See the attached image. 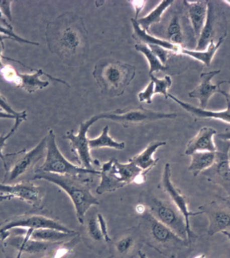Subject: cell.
<instances>
[{"instance_id": "cell-1", "label": "cell", "mask_w": 230, "mask_h": 258, "mask_svg": "<svg viewBox=\"0 0 230 258\" xmlns=\"http://www.w3.org/2000/svg\"><path fill=\"white\" fill-rule=\"evenodd\" d=\"M45 37L51 53L67 64L78 66L88 56V32L78 15L65 13L47 24Z\"/></svg>"}, {"instance_id": "cell-2", "label": "cell", "mask_w": 230, "mask_h": 258, "mask_svg": "<svg viewBox=\"0 0 230 258\" xmlns=\"http://www.w3.org/2000/svg\"><path fill=\"white\" fill-rule=\"evenodd\" d=\"M31 180H46L64 190L74 206L77 219L81 224L84 223L85 216L89 209L100 204L91 192L88 182L84 181L80 176L48 173L37 169Z\"/></svg>"}, {"instance_id": "cell-3", "label": "cell", "mask_w": 230, "mask_h": 258, "mask_svg": "<svg viewBox=\"0 0 230 258\" xmlns=\"http://www.w3.org/2000/svg\"><path fill=\"white\" fill-rule=\"evenodd\" d=\"M93 77L103 95L115 98L124 94L136 75V67L111 58H104L95 65Z\"/></svg>"}, {"instance_id": "cell-4", "label": "cell", "mask_w": 230, "mask_h": 258, "mask_svg": "<svg viewBox=\"0 0 230 258\" xmlns=\"http://www.w3.org/2000/svg\"><path fill=\"white\" fill-rule=\"evenodd\" d=\"M142 215L140 226L148 239V245L169 258H179L190 247L189 241L182 239L172 230L146 211Z\"/></svg>"}, {"instance_id": "cell-5", "label": "cell", "mask_w": 230, "mask_h": 258, "mask_svg": "<svg viewBox=\"0 0 230 258\" xmlns=\"http://www.w3.org/2000/svg\"><path fill=\"white\" fill-rule=\"evenodd\" d=\"M140 201L153 217L169 228L178 237L188 241L185 219L170 200H162L147 191L142 192Z\"/></svg>"}, {"instance_id": "cell-6", "label": "cell", "mask_w": 230, "mask_h": 258, "mask_svg": "<svg viewBox=\"0 0 230 258\" xmlns=\"http://www.w3.org/2000/svg\"><path fill=\"white\" fill-rule=\"evenodd\" d=\"M47 138V152L45 161L38 170L48 173L80 176L86 174H100V171L89 170L75 165L65 158L56 143V136L52 129H49Z\"/></svg>"}, {"instance_id": "cell-7", "label": "cell", "mask_w": 230, "mask_h": 258, "mask_svg": "<svg viewBox=\"0 0 230 258\" xmlns=\"http://www.w3.org/2000/svg\"><path fill=\"white\" fill-rule=\"evenodd\" d=\"M16 229H53L65 233H74L76 231L57 220L41 214L27 213L15 216L0 224V241H5L9 237L10 232Z\"/></svg>"}, {"instance_id": "cell-8", "label": "cell", "mask_w": 230, "mask_h": 258, "mask_svg": "<svg viewBox=\"0 0 230 258\" xmlns=\"http://www.w3.org/2000/svg\"><path fill=\"white\" fill-rule=\"evenodd\" d=\"M95 116L98 120L106 119L118 122L123 126L128 128L132 125L146 124L164 119H174L177 117V114L175 113L154 112L144 108L143 106H139L100 113L98 115H95Z\"/></svg>"}, {"instance_id": "cell-9", "label": "cell", "mask_w": 230, "mask_h": 258, "mask_svg": "<svg viewBox=\"0 0 230 258\" xmlns=\"http://www.w3.org/2000/svg\"><path fill=\"white\" fill-rule=\"evenodd\" d=\"M46 152L47 138L45 137L37 146L29 152L24 150L15 153L17 160L13 166L6 172L3 183L15 182L24 174L31 171L39 161L45 158Z\"/></svg>"}, {"instance_id": "cell-10", "label": "cell", "mask_w": 230, "mask_h": 258, "mask_svg": "<svg viewBox=\"0 0 230 258\" xmlns=\"http://www.w3.org/2000/svg\"><path fill=\"white\" fill-rule=\"evenodd\" d=\"M98 121L96 116L81 122L78 134L75 135L73 129L65 133L63 138L68 140L70 143L71 152L77 157L80 166L89 170H95L93 164V160L90 154V148L89 146V138L87 136L89 128L95 122Z\"/></svg>"}, {"instance_id": "cell-11", "label": "cell", "mask_w": 230, "mask_h": 258, "mask_svg": "<svg viewBox=\"0 0 230 258\" xmlns=\"http://www.w3.org/2000/svg\"><path fill=\"white\" fill-rule=\"evenodd\" d=\"M216 148L215 162L203 173L209 181L222 186L230 197V143L220 140V145L216 146Z\"/></svg>"}, {"instance_id": "cell-12", "label": "cell", "mask_w": 230, "mask_h": 258, "mask_svg": "<svg viewBox=\"0 0 230 258\" xmlns=\"http://www.w3.org/2000/svg\"><path fill=\"white\" fill-rule=\"evenodd\" d=\"M161 186L164 192L169 197L172 203L178 208V210L183 215L184 219H185L186 228H187L188 240L190 243H192L193 240H195V238L197 237V236L193 233V231H192L191 228H190V218L191 216L202 214L203 212L201 211L197 212L190 211L189 208H188V202L185 196L174 185L172 181L171 168H170L169 163H166L164 166L161 180Z\"/></svg>"}, {"instance_id": "cell-13", "label": "cell", "mask_w": 230, "mask_h": 258, "mask_svg": "<svg viewBox=\"0 0 230 258\" xmlns=\"http://www.w3.org/2000/svg\"><path fill=\"white\" fill-rule=\"evenodd\" d=\"M0 194L11 196L22 200L34 208H39L42 205L44 189L42 186L33 182L22 181L15 184L0 183Z\"/></svg>"}, {"instance_id": "cell-14", "label": "cell", "mask_w": 230, "mask_h": 258, "mask_svg": "<svg viewBox=\"0 0 230 258\" xmlns=\"http://www.w3.org/2000/svg\"><path fill=\"white\" fill-rule=\"evenodd\" d=\"M25 230V231L19 232L17 233H11V235L5 241L6 244L17 249L19 252L33 255L43 253L51 247H56L64 243H49L32 239L31 235L33 230Z\"/></svg>"}, {"instance_id": "cell-15", "label": "cell", "mask_w": 230, "mask_h": 258, "mask_svg": "<svg viewBox=\"0 0 230 258\" xmlns=\"http://www.w3.org/2000/svg\"><path fill=\"white\" fill-rule=\"evenodd\" d=\"M220 206L212 202L207 205L200 206V211L206 214L209 220L208 234L213 236L223 231L230 232V207Z\"/></svg>"}, {"instance_id": "cell-16", "label": "cell", "mask_w": 230, "mask_h": 258, "mask_svg": "<svg viewBox=\"0 0 230 258\" xmlns=\"http://www.w3.org/2000/svg\"><path fill=\"white\" fill-rule=\"evenodd\" d=\"M221 73L220 70L210 71V72L202 73L200 76V83L193 89L188 93L190 98L197 99L200 102V108L205 110L210 99L215 93H219L221 90V85L223 83H227V81H220L217 84L213 85L211 83V79L216 75Z\"/></svg>"}, {"instance_id": "cell-17", "label": "cell", "mask_w": 230, "mask_h": 258, "mask_svg": "<svg viewBox=\"0 0 230 258\" xmlns=\"http://www.w3.org/2000/svg\"><path fill=\"white\" fill-rule=\"evenodd\" d=\"M114 158L110 159L105 162L101 167L100 174V181L97 186L96 191L99 195L106 192L116 191L127 186L117 173L114 165Z\"/></svg>"}, {"instance_id": "cell-18", "label": "cell", "mask_w": 230, "mask_h": 258, "mask_svg": "<svg viewBox=\"0 0 230 258\" xmlns=\"http://www.w3.org/2000/svg\"><path fill=\"white\" fill-rule=\"evenodd\" d=\"M217 132L211 127L205 126L189 142L185 150L186 156H191L196 152H215L217 150L213 141Z\"/></svg>"}, {"instance_id": "cell-19", "label": "cell", "mask_w": 230, "mask_h": 258, "mask_svg": "<svg viewBox=\"0 0 230 258\" xmlns=\"http://www.w3.org/2000/svg\"><path fill=\"white\" fill-rule=\"evenodd\" d=\"M43 75H46L49 79H52L53 81H57V82L63 83V84L69 86L68 84L64 81L54 78V77L46 74L42 69L35 70V72L31 73V74H28V73L24 74V73L18 72L17 84L16 86L20 87V88L23 89L30 93L46 88L47 87L49 86V82L47 81L41 80L40 78Z\"/></svg>"}, {"instance_id": "cell-20", "label": "cell", "mask_w": 230, "mask_h": 258, "mask_svg": "<svg viewBox=\"0 0 230 258\" xmlns=\"http://www.w3.org/2000/svg\"><path fill=\"white\" fill-rule=\"evenodd\" d=\"M183 3L187 10L195 38L198 40L207 19L208 1H183Z\"/></svg>"}, {"instance_id": "cell-21", "label": "cell", "mask_w": 230, "mask_h": 258, "mask_svg": "<svg viewBox=\"0 0 230 258\" xmlns=\"http://www.w3.org/2000/svg\"><path fill=\"white\" fill-rule=\"evenodd\" d=\"M168 98L171 99L176 104L181 106L184 110L187 111L190 114L195 118L201 119V118H213L217 119L223 121V122L230 123V100L227 98H225L226 102H227V109L221 111H212L203 110L200 108H197L193 106V105L188 104L180 100L179 99L174 96L173 95L168 93Z\"/></svg>"}, {"instance_id": "cell-22", "label": "cell", "mask_w": 230, "mask_h": 258, "mask_svg": "<svg viewBox=\"0 0 230 258\" xmlns=\"http://www.w3.org/2000/svg\"><path fill=\"white\" fill-rule=\"evenodd\" d=\"M131 22H132L133 29H134L132 37L137 42H139L138 43L147 45H157V46L167 49L170 52L176 53V54H180V51L183 48V47L173 44L169 41L158 38V37L149 34L148 32L144 31L140 27L136 19H131Z\"/></svg>"}, {"instance_id": "cell-23", "label": "cell", "mask_w": 230, "mask_h": 258, "mask_svg": "<svg viewBox=\"0 0 230 258\" xmlns=\"http://www.w3.org/2000/svg\"><path fill=\"white\" fill-rule=\"evenodd\" d=\"M214 2L208 1L207 19L201 35L197 40L195 50H205L211 41L214 40L215 34L216 16L215 7Z\"/></svg>"}, {"instance_id": "cell-24", "label": "cell", "mask_w": 230, "mask_h": 258, "mask_svg": "<svg viewBox=\"0 0 230 258\" xmlns=\"http://www.w3.org/2000/svg\"><path fill=\"white\" fill-rule=\"evenodd\" d=\"M164 142H154L151 143L140 154L130 159V161L134 162L143 171H150L157 163L158 159H154V156L158 149L166 146Z\"/></svg>"}, {"instance_id": "cell-25", "label": "cell", "mask_w": 230, "mask_h": 258, "mask_svg": "<svg viewBox=\"0 0 230 258\" xmlns=\"http://www.w3.org/2000/svg\"><path fill=\"white\" fill-rule=\"evenodd\" d=\"M227 36V31L224 33L219 39L217 42L215 43L214 40L210 42L208 45L207 49L203 51L191 50L186 48H182L180 51V54L187 55V56L193 57V58L197 59L203 62L204 64L207 67H210L212 60H213L214 55L221 45L223 44L224 41Z\"/></svg>"}, {"instance_id": "cell-26", "label": "cell", "mask_w": 230, "mask_h": 258, "mask_svg": "<svg viewBox=\"0 0 230 258\" xmlns=\"http://www.w3.org/2000/svg\"><path fill=\"white\" fill-rule=\"evenodd\" d=\"M188 170L194 176H197L211 168L216 158L215 152H196L192 154Z\"/></svg>"}, {"instance_id": "cell-27", "label": "cell", "mask_w": 230, "mask_h": 258, "mask_svg": "<svg viewBox=\"0 0 230 258\" xmlns=\"http://www.w3.org/2000/svg\"><path fill=\"white\" fill-rule=\"evenodd\" d=\"M78 233H68L53 229H39L33 231L31 233L32 239L49 243H62L73 237H76Z\"/></svg>"}, {"instance_id": "cell-28", "label": "cell", "mask_w": 230, "mask_h": 258, "mask_svg": "<svg viewBox=\"0 0 230 258\" xmlns=\"http://www.w3.org/2000/svg\"><path fill=\"white\" fill-rule=\"evenodd\" d=\"M173 3V0H164V1L160 2L159 5L156 6L150 13L145 17L137 20L138 25L144 31L148 32L152 26L160 23L162 15L168 8L171 7Z\"/></svg>"}, {"instance_id": "cell-29", "label": "cell", "mask_w": 230, "mask_h": 258, "mask_svg": "<svg viewBox=\"0 0 230 258\" xmlns=\"http://www.w3.org/2000/svg\"><path fill=\"white\" fill-rule=\"evenodd\" d=\"M108 125L102 128V133L98 137L94 139H89V146L90 150L108 148L117 150H123L126 148V143L119 142L111 138L109 135Z\"/></svg>"}, {"instance_id": "cell-30", "label": "cell", "mask_w": 230, "mask_h": 258, "mask_svg": "<svg viewBox=\"0 0 230 258\" xmlns=\"http://www.w3.org/2000/svg\"><path fill=\"white\" fill-rule=\"evenodd\" d=\"M135 48L137 51H140L142 54H144V56L146 57L147 60L148 61L149 66H150L149 75H154V73L160 72V71L165 72L168 70V67L160 61L157 56L151 50L148 45L137 43L135 45Z\"/></svg>"}, {"instance_id": "cell-31", "label": "cell", "mask_w": 230, "mask_h": 258, "mask_svg": "<svg viewBox=\"0 0 230 258\" xmlns=\"http://www.w3.org/2000/svg\"><path fill=\"white\" fill-rule=\"evenodd\" d=\"M167 36L168 41L170 42L182 47L183 35H182L180 18L178 15H174L170 21L167 28Z\"/></svg>"}, {"instance_id": "cell-32", "label": "cell", "mask_w": 230, "mask_h": 258, "mask_svg": "<svg viewBox=\"0 0 230 258\" xmlns=\"http://www.w3.org/2000/svg\"><path fill=\"white\" fill-rule=\"evenodd\" d=\"M27 113L26 111H24L23 114L21 115V116H18L17 118L15 119V124H14L13 126L12 127L11 131L8 134H3L0 135V159L3 160L4 166H5V168L6 170V172L8 170V164L7 163V160H6V155L3 154V150L7 145V142L9 140L10 138H11L12 136L15 134V133L17 132V129L19 128L20 125L21 124V123L27 120Z\"/></svg>"}, {"instance_id": "cell-33", "label": "cell", "mask_w": 230, "mask_h": 258, "mask_svg": "<svg viewBox=\"0 0 230 258\" xmlns=\"http://www.w3.org/2000/svg\"><path fill=\"white\" fill-rule=\"evenodd\" d=\"M149 76L154 83V93L162 95L164 98L168 99V95L169 93H168V90L171 87L172 83L171 77L169 75H166L164 78L159 79L154 75H150Z\"/></svg>"}, {"instance_id": "cell-34", "label": "cell", "mask_w": 230, "mask_h": 258, "mask_svg": "<svg viewBox=\"0 0 230 258\" xmlns=\"http://www.w3.org/2000/svg\"><path fill=\"white\" fill-rule=\"evenodd\" d=\"M87 229L89 236L96 241H104L102 233H101L100 227L96 216H91L87 222Z\"/></svg>"}, {"instance_id": "cell-35", "label": "cell", "mask_w": 230, "mask_h": 258, "mask_svg": "<svg viewBox=\"0 0 230 258\" xmlns=\"http://www.w3.org/2000/svg\"><path fill=\"white\" fill-rule=\"evenodd\" d=\"M0 34L6 35V36L9 37L11 38L12 40L16 41L17 42L20 43H26V44L39 45V43L37 42H34L28 40L23 37H20L19 35L16 34L14 32L13 27L12 26H6L3 23H0Z\"/></svg>"}, {"instance_id": "cell-36", "label": "cell", "mask_w": 230, "mask_h": 258, "mask_svg": "<svg viewBox=\"0 0 230 258\" xmlns=\"http://www.w3.org/2000/svg\"><path fill=\"white\" fill-rule=\"evenodd\" d=\"M134 244V238L132 236H126L122 238L116 244L117 251L122 255H125L130 251Z\"/></svg>"}, {"instance_id": "cell-37", "label": "cell", "mask_w": 230, "mask_h": 258, "mask_svg": "<svg viewBox=\"0 0 230 258\" xmlns=\"http://www.w3.org/2000/svg\"><path fill=\"white\" fill-rule=\"evenodd\" d=\"M154 93V85L152 81L147 85L144 90L138 93V100L140 102H146L151 104L152 103V98Z\"/></svg>"}, {"instance_id": "cell-38", "label": "cell", "mask_w": 230, "mask_h": 258, "mask_svg": "<svg viewBox=\"0 0 230 258\" xmlns=\"http://www.w3.org/2000/svg\"><path fill=\"white\" fill-rule=\"evenodd\" d=\"M148 46L150 47L151 50L157 56L160 61L164 65H165L166 63L167 62L170 51L167 50V49L162 48L161 47L157 46V45H148Z\"/></svg>"}, {"instance_id": "cell-39", "label": "cell", "mask_w": 230, "mask_h": 258, "mask_svg": "<svg viewBox=\"0 0 230 258\" xmlns=\"http://www.w3.org/2000/svg\"><path fill=\"white\" fill-rule=\"evenodd\" d=\"M96 218L104 241L108 243V242L111 241V238L108 234V227H107L106 220H105L104 216L100 213L97 214Z\"/></svg>"}, {"instance_id": "cell-40", "label": "cell", "mask_w": 230, "mask_h": 258, "mask_svg": "<svg viewBox=\"0 0 230 258\" xmlns=\"http://www.w3.org/2000/svg\"><path fill=\"white\" fill-rule=\"evenodd\" d=\"M13 1L0 0V11L9 21H12L11 5Z\"/></svg>"}, {"instance_id": "cell-41", "label": "cell", "mask_w": 230, "mask_h": 258, "mask_svg": "<svg viewBox=\"0 0 230 258\" xmlns=\"http://www.w3.org/2000/svg\"><path fill=\"white\" fill-rule=\"evenodd\" d=\"M0 108L3 109L6 112L15 115V116H20V115L22 114V112H16V111L12 108L11 105H9V103H8L7 99H6L1 93H0Z\"/></svg>"}, {"instance_id": "cell-42", "label": "cell", "mask_w": 230, "mask_h": 258, "mask_svg": "<svg viewBox=\"0 0 230 258\" xmlns=\"http://www.w3.org/2000/svg\"><path fill=\"white\" fill-rule=\"evenodd\" d=\"M130 3L134 7L135 11H136V18L135 19L137 20L139 15L146 5V1H130Z\"/></svg>"}, {"instance_id": "cell-43", "label": "cell", "mask_w": 230, "mask_h": 258, "mask_svg": "<svg viewBox=\"0 0 230 258\" xmlns=\"http://www.w3.org/2000/svg\"><path fill=\"white\" fill-rule=\"evenodd\" d=\"M217 138L219 140L230 142V131H226L225 132L217 135Z\"/></svg>"}, {"instance_id": "cell-44", "label": "cell", "mask_w": 230, "mask_h": 258, "mask_svg": "<svg viewBox=\"0 0 230 258\" xmlns=\"http://www.w3.org/2000/svg\"><path fill=\"white\" fill-rule=\"evenodd\" d=\"M23 112H22L21 115L23 114ZM21 115H20V116H21ZM18 116H15V115L9 114V113L0 110V119H13V120H15Z\"/></svg>"}, {"instance_id": "cell-45", "label": "cell", "mask_w": 230, "mask_h": 258, "mask_svg": "<svg viewBox=\"0 0 230 258\" xmlns=\"http://www.w3.org/2000/svg\"><path fill=\"white\" fill-rule=\"evenodd\" d=\"M5 45L4 42L0 43V70L4 68L5 65L3 64V61H2V58H3V51L5 49Z\"/></svg>"}, {"instance_id": "cell-46", "label": "cell", "mask_w": 230, "mask_h": 258, "mask_svg": "<svg viewBox=\"0 0 230 258\" xmlns=\"http://www.w3.org/2000/svg\"><path fill=\"white\" fill-rule=\"evenodd\" d=\"M13 198V196H4L0 194V202L8 201V200H11Z\"/></svg>"}, {"instance_id": "cell-47", "label": "cell", "mask_w": 230, "mask_h": 258, "mask_svg": "<svg viewBox=\"0 0 230 258\" xmlns=\"http://www.w3.org/2000/svg\"><path fill=\"white\" fill-rule=\"evenodd\" d=\"M227 83L229 84L230 87V80L227 81ZM219 93H221V94L223 95V96L225 97V98H227L229 99V100H230V93L226 92V91L222 90V89H221V90H220L219 91Z\"/></svg>"}, {"instance_id": "cell-48", "label": "cell", "mask_w": 230, "mask_h": 258, "mask_svg": "<svg viewBox=\"0 0 230 258\" xmlns=\"http://www.w3.org/2000/svg\"><path fill=\"white\" fill-rule=\"evenodd\" d=\"M5 16H4L3 13H2L1 11H0V22L1 23H3L4 25L6 26H11V25H10L9 23L7 21H6V19L4 18Z\"/></svg>"}, {"instance_id": "cell-49", "label": "cell", "mask_w": 230, "mask_h": 258, "mask_svg": "<svg viewBox=\"0 0 230 258\" xmlns=\"http://www.w3.org/2000/svg\"><path fill=\"white\" fill-rule=\"evenodd\" d=\"M138 256L140 258H149L148 255L144 251H141V250L138 251Z\"/></svg>"}, {"instance_id": "cell-50", "label": "cell", "mask_w": 230, "mask_h": 258, "mask_svg": "<svg viewBox=\"0 0 230 258\" xmlns=\"http://www.w3.org/2000/svg\"><path fill=\"white\" fill-rule=\"evenodd\" d=\"M6 39H11L9 37L6 36L5 35L0 34V43L4 42V41L6 40Z\"/></svg>"}, {"instance_id": "cell-51", "label": "cell", "mask_w": 230, "mask_h": 258, "mask_svg": "<svg viewBox=\"0 0 230 258\" xmlns=\"http://www.w3.org/2000/svg\"><path fill=\"white\" fill-rule=\"evenodd\" d=\"M222 233L230 241V232L229 231H223L222 232Z\"/></svg>"}, {"instance_id": "cell-52", "label": "cell", "mask_w": 230, "mask_h": 258, "mask_svg": "<svg viewBox=\"0 0 230 258\" xmlns=\"http://www.w3.org/2000/svg\"><path fill=\"white\" fill-rule=\"evenodd\" d=\"M221 199L222 200H223V202H224V203L226 204V205H227V206H229V207H230V200L225 199V198H221Z\"/></svg>"}, {"instance_id": "cell-53", "label": "cell", "mask_w": 230, "mask_h": 258, "mask_svg": "<svg viewBox=\"0 0 230 258\" xmlns=\"http://www.w3.org/2000/svg\"><path fill=\"white\" fill-rule=\"evenodd\" d=\"M23 253H21V252H19V253H18L17 258H21L22 255H23ZM6 258H10L9 256L6 255Z\"/></svg>"}, {"instance_id": "cell-54", "label": "cell", "mask_w": 230, "mask_h": 258, "mask_svg": "<svg viewBox=\"0 0 230 258\" xmlns=\"http://www.w3.org/2000/svg\"><path fill=\"white\" fill-rule=\"evenodd\" d=\"M195 258H205V255L204 254H201V255H198Z\"/></svg>"}, {"instance_id": "cell-55", "label": "cell", "mask_w": 230, "mask_h": 258, "mask_svg": "<svg viewBox=\"0 0 230 258\" xmlns=\"http://www.w3.org/2000/svg\"><path fill=\"white\" fill-rule=\"evenodd\" d=\"M224 3H227L228 5H230V0H227V1H224Z\"/></svg>"}, {"instance_id": "cell-56", "label": "cell", "mask_w": 230, "mask_h": 258, "mask_svg": "<svg viewBox=\"0 0 230 258\" xmlns=\"http://www.w3.org/2000/svg\"><path fill=\"white\" fill-rule=\"evenodd\" d=\"M107 258H112V257H107Z\"/></svg>"}, {"instance_id": "cell-57", "label": "cell", "mask_w": 230, "mask_h": 258, "mask_svg": "<svg viewBox=\"0 0 230 258\" xmlns=\"http://www.w3.org/2000/svg\"><path fill=\"white\" fill-rule=\"evenodd\" d=\"M229 164H230V156H229Z\"/></svg>"}]
</instances>
